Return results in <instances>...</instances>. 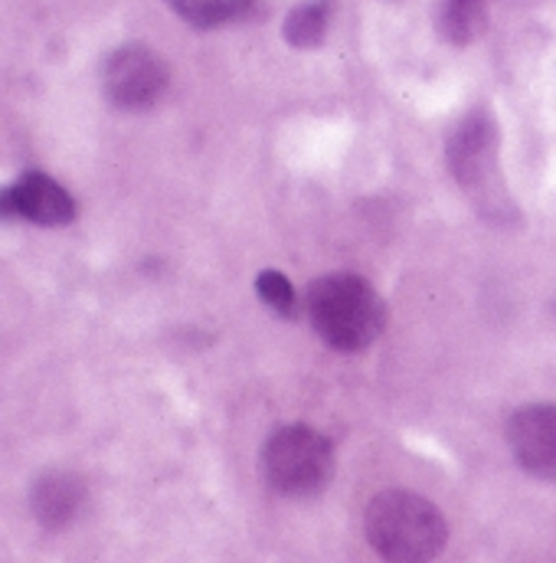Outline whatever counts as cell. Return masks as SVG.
<instances>
[{"instance_id": "1", "label": "cell", "mask_w": 556, "mask_h": 563, "mask_svg": "<svg viewBox=\"0 0 556 563\" xmlns=\"http://www.w3.org/2000/svg\"><path fill=\"white\" fill-rule=\"evenodd\" d=\"M370 548L387 563H432L445 541L448 525L442 511L413 492H380L364 515Z\"/></svg>"}, {"instance_id": "2", "label": "cell", "mask_w": 556, "mask_h": 563, "mask_svg": "<svg viewBox=\"0 0 556 563\" xmlns=\"http://www.w3.org/2000/svg\"><path fill=\"white\" fill-rule=\"evenodd\" d=\"M308 318L327 347L357 354L380 338L387 311L370 282L341 273L308 288Z\"/></svg>"}, {"instance_id": "3", "label": "cell", "mask_w": 556, "mask_h": 563, "mask_svg": "<svg viewBox=\"0 0 556 563\" xmlns=\"http://www.w3.org/2000/svg\"><path fill=\"white\" fill-rule=\"evenodd\" d=\"M263 472L285 498L318 495L334 475V445L311 426H285L263 449Z\"/></svg>"}, {"instance_id": "4", "label": "cell", "mask_w": 556, "mask_h": 563, "mask_svg": "<svg viewBox=\"0 0 556 563\" xmlns=\"http://www.w3.org/2000/svg\"><path fill=\"white\" fill-rule=\"evenodd\" d=\"M455 180L478 200H498V125L485 109L468 112L445 147Z\"/></svg>"}, {"instance_id": "5", "label": "cell", "mask_w": 556, "mask_h": 563, "mask_svg": "<svg viewBox=\"0 0 556 563\" xmlns=\"http://www.w3.org/2000/svg\"><path fill=\"white\" fill-rule=\"evenodd\" d=\"M167 82H170L167 63L154 49L138 43L115 49L102 69V86L109 102L125 112H144L157 106L160 96L167 92Z\"/></svg>"}, {"instance_id": "6", "label": "cell", "mask_w": 556, "mask_h": 563, "mask_svg": "<svg viewBox=\"0 0 556 563\" xmlns=\"http://www.w3.org/2000/svg\"><path fill=\"white\" fill-rule=\"evenodd\" d=\"M0 220H26L36 227H66L76 220V200L49 174L26 170L0 187Z\"/></svg>"}, {"instance_id": "7", "label": "cell", "mask_w": 556, "mask_h": 563, "mask_svg": "<svg viewBox=\"0 0 556 563\" xmlns=\"http://www.w3.org/2000/svg\"><path fill=\"white\" fill-rule=\"evenodd\" d=\"M508 442L524 472L556 482V407L534 404L518 410L508 422Z\"/></svg>"}, {"instance_id": "8", "label": "cell", "mask_w": 556, "mask_h": 563, "mask_svg": "<svg viewBox=\"0 0 556 563\" xmlns=\"http://www.w3.org/2000/svg\"><path fill=\"white\" fill-rule=\"evenodd\" d=\"M86 505V485L73 472H46L33 482L30 508L46 531H63Z\"/></svg>"}, {"instance_id": "9", "label": "cell", "mask_w": 556, "mask_h": 563, "mask_svg": "<svg viewBox=\"0 0 556 563\" xmlns=\"http://www.w3.org/2000/svg\"><path fill=\"white\" fill-rule=\"evenodd\" d=\"M167 7L197 30L246 23V20H256L263 13L259 0H167Z\"/></svg>"}, {"instance_id": "10", "label": "cell", "mask_w": 556, "mask_h": 563, "mask_svg": "<svg viewBox=\"0 0 556 563\" xmlns=\"http://www.w3.org/2000/svg\"><path fill=\"white\" fill-rule=\"evenodd\" d=\"M488 23V0H442L438 7V33L448 43H471L481 36Z\"/></svg>"}, {"instance_id": "11", "label": "cell", "mask_w": 556, "mask_h": 563, "mask_svg": "<svg viewBox=\"0 0 556 563\" xmlns=\"http://www.w3.org/2000/svg\"><path fill=\"white\" fill-rule=\"evenodd\" d=\"M327 26H331V3L327 0H308L285 16V40L298 49H311V46L324 43Z\"/></svg>"}, {"instance_id": "12", "label": "cell", "mask_w": 556, "mask_h": 563, "mask_svg": "<svg viewBox=\"0 0 556 563\" xmlns=\"http://www.w3.org/2000/svg\"><path fill=\"white\" fill-rule=\"evenodd\" d=\"M256 288H259V298H263L269 308H276L281 318H291V314L298 311V298H294L291 282L285 279L281 273H276V269H266V273L256 279Z\"/></svg>"}]
</instances>
